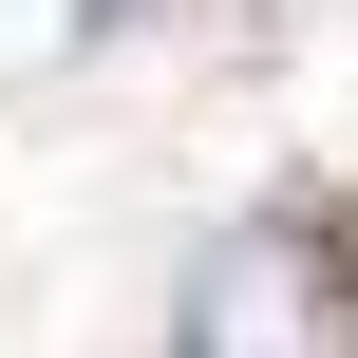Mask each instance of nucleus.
I'll return each instance as SVG.
<instances>
[{
  "label": "nucleus",
  "mask_w": 358,
  "mask_h": 358,
  "mask_svg": "<svg viewBox=\"0 0 358 358\" xmlns=\"http://www.w3.org/2000/svg\"><path fill=\"white\" fill-rule=\"evenodd\" d=\"M358 321V264L321 245V227H227L208 264H189V302H170V358H340Z\"/></svg>",
  "instance_id": "nucleus-1"
}]
</instances>
